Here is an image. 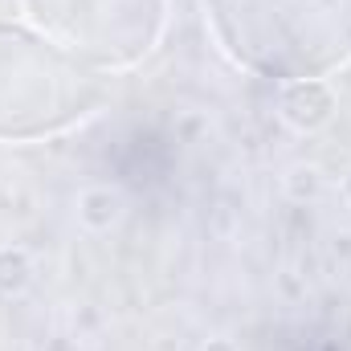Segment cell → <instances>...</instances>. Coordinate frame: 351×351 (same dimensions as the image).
<instances>
[{"label":"cell","mask_w":351,"mask_h":351,"mask_svg":"<svg viewBox=\"0 0 351 351\" xmlns=\"http://www.w3.org/2000/svg\"><path fill=\"white\" fill-rule=\"evenodd\" d=\"M225 58L278 82H323L351 62V0H204Z\"/></svg>","instance_id":"obj_1"},{"label":"cell","mask_w":351,"mask_h":351,"mask_svg":"<svg viewBox=\"0 0 351 351\" xmlns=\"http://www.w3.org/2000/svg\"><path fill=\"white\" fill-rule=\"evenodd\" d=\"M106 98V74L45 33L0 21V139L33 143L70 131Z\"/></svg>","instance_id":"obj_2"},{"label":"cell","mask_w":351,"mask_h":351,"mask_svg":"<svg viewBox=\"0 0 351 351\" xmlns=\"http://www.w3.org/2000/svg\"><path fill=\"white\" fill-rule=\"evenodd\" d=\"M25 12L94 70H131L160 45L168 0H25Z\"/></svg>","instance_id":"obj_3"},{"label":"cell","mask_w":351,"mask_h":351,"mask_svg":"<svg viewBox=\"0 0 351 351\" xmlns=\"http://www.w3.org/2000/svg\"><path fill=\"white\" fill-rule=\"evenodd\" d=\"M335 110V98L327 82H290L286 94H282V119L298 131H315L331 119Z\"/></svg>","instance_id":"obj_4"},{"label":"cell","mask_w":351,"mask_h":351,"mask_svg":"<svg viewBox=\"0 0 351 351\" xmlns=\"http://www.w3.org/2000/svg\"><path fill=\"white\" fill-rule=\"evenodd\" d=\"M348 196H351V176H348Z\"/></svg>","instance_id":"obj_5"}]
</instances>
